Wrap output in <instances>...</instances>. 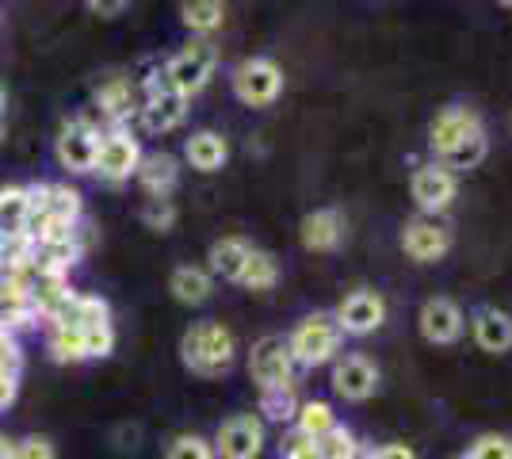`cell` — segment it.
Wrapping results in <instances>:
<instances>
[{"mask_svg": "<svg viewBox=\"0 0 512 459\" xmlns=\"http://www.w3.org/2000/svg\"><path fill=\"white\" fill-rule=\"evenodd\" d=\"M180 360H184V368L192 375L218 379V375L230 372L237 360L234 333L222 326V322H195L180 337Z\"/></svg>", "mask_w": 512, "mask_h": 459, "instance_id": "6da1fadb", "label": "cell"}, {"mask_svg": "<svg viewBox=\"0 0 512 459\" xmlns=\"http://www.w3.org/2000/svg\"><path fill=\"white\" fill-rule=\"evenodd\" d=\"M341 341H344V333L333 314H310V318H302L299 326L291 329L287 349H291L295 368H321V364L337 360Z\"/></svg>", "mask_w": 512, "mask_h": 459, "instance_id": "7a4b0ae2", "label": "cell"}, {"mask_svg": "<svg viewBox=\"0 0 512 459\" xmlns=\"http://www.w3.org/2000/svg\"><path fill=\"white\" fill-rule=\"evenodd\" d=\"M249 375L260 391H272V387H291L295 383V360H291V349L287 341L268 333L260 337L249 352Z\"/></svg>", "mask_w": 512, "mask_h": 459, "instance_id": "3957f363", "label": "cell"}, {"mask_svg": "<svg viewBox=\"0 0 512 459\" xmlns=\"http://www.w3.org/2000/svg\"><path fill=\"white\" fill-rule=\"evenodd\" d=\"M283 92V69L272 58H249L234 69V96L249 108H268Z\"/></svg>", "mask_w": 512, "mask_h": 459, "instance_id": "277c9868", "label": "cell"}, {"mask_svg": "<svg viewBox=\"0 0 512 459\" xmlns=\"http://www.w3.org/2000/svg\"><path fill=\"white\" fill-rule=\"evenodd\" d=\"M138 161H142L138 138L130 131H123V127H111L107 134H100V150H96L92 173L100 176V180H107V184H123L127 176H134Z\"/></svg>", "mask_w": 512, "mask_h": 459, "instance_id": "5b68a950", "label": "cell"}, {"mask_svg": "<svg viewBox=\"0 0 512 459\" xmlns=\"http://www.w3.org/2000/svg\"><path fill=\"white\" fill-rule=\"evenodd\" d=\"M214 73V46L211 43H192L180 54H172L169 66L161 69V81L176 88L180 96H195L199 88L211 81Z\"/></svg>", "mask_w": 512, "mask_h": 459, "instance_id": "8992f818", "label": "cell"}, {"mask_svg": "<svg viewBox=\"0 0 512 459\" xmlns=\"http://www.w3.org/2000/svg\"><path fill=\"white\" fill-rule=\"evenodd\" d=\"M211 448L214 459H256L264 452V421L256 414H237L222 421Z\"/></svg>", "mask_w": 512, "mask_h": 459, "instance_id": "52a82bcc", "label": "cell"}, {"mask_svg": "<svg viewBox=\"0 0 512 459\" xmlns=\"http://www.w3.org/2000/svg\"><path fill=\"white\" fill-rule=\"evenodd\" d=\"M138 111H142V127L150 134H169L184 123V115H188V96H180L176 88H169L161 81V73H157L150 81V88H146V104Z\"/></svg>", "mask_w": 512, "mask_h": 459, "instance_id": "ba28073f", "label": "cell"}, {"mask_svg": "<svg viewBox=\"0 0 512 459\" xmlns=\"http://www.w3.org/2000/svg\"><path fill=\"white\" fill-rule=\"evenodd\" d=\"M455 192H459L455 173H448L440 161L421 165V169L413 173V180H409V196L421 207V215H444L451 207V199H455Z\"/></svg>", "mask_w": 512, "mask_h": 459, "instance_id": "9c48e42d", "label": "cell"}, {"mask_svg": "<svg viewBox=\"0 0 512 459\" xmlns=\"http://www.w3.org/2000/svg\"><path fill=\"white\" fill-rule=\"evenodd\" d=\"M333 318H337L344 337H367V333H375L386 322V303L379 291L360 287L348 299H341V306L333 310Z\"/></svg>", "mask_w": 512, "mask_h": 459, "instance_id": "30bf717a", "label": "cell"}, {"mask_svg": "<svg viewBox=\"0 0 512 459\" xmlns=\"http://www.w3.org/2000/svg\"><path fill=\"white\" fill-rule=\"evenodd\" d=\"M402 249H406V257H413L417 264L440 261L451 249V230L436 219V215H417V219H409L406 230H402Z\"/></svg>", "mask_w": 512, "mask_h": 459, "instance_id": "8fae6325", "label": "cell"}, {"mask_svg": "<svg viewBox=\"0 0 512 459\" xmlns=\"http://www.w3.org/2000/svg\"><path fill=\"white\" fill-rule=\"evenodd\" d=\"M54 150H58L62 169H69V173H92L96 150H100V131H96V123H88V119L65 123Z\"/></svg>", "mask_w": 512, "mask_h": 459, "instance_id": "7c38bea8", "label": "cell"}, {"mask_svg": "<svg viewBox=\"0 0 512 459\" xmlns=\"http://www.w3.org/2000/svg\"><path fill=\"white\" fill-rule=\"evenodd\" d=\"M478 131H482L478 111L451 104V108L436 111V119H432V127H428V146H432L436 157H444V153L455 150L459 142H467L470 134H478Z\"/></svg>", "mask_w": 512, "mask_h": 459, "instance_id": "4fadbf2b", "label": "cell"}, {"mask_svg": "<svg viewBox=\"0 0 512 459\" xmlns=\"http://www.w3.org/2000/svg\"><path fill=\"white\" fill-rule=\"evenodd\" d=\"M375 387H379V368L367 356L352 352V356L333 360V391L341 394L344 402H367Z\"/></svg>", "mask_w": 512, "mask_h": 459, "instance_id": "5bb4252c", "label": "cell"}, {"mask_svg": "<svg viewBox=\"0 0 512 459\" xmlns=\"http://www.w3.org/2000/svg\"><path fill=\"white\" fill-rule=\"evenodd\" d=\"M417 322H421V337H425L428 345H451L467 329L463 310H459V303H451V299H428L421 306V318Z\"/></svg>", "mask_w": 512, "mask_h": 459, "instance_id": "9a60e30c", "label": "cell"}, {"mask_svg": "<svg viewBox=\"0 0 512 459\" xmlns=\"http://www.w3.org/2000/svg\"><path fill=\"white\" fill-rule=\"evenodd\" d=\"M134 180L142 184V192L150 199H169V192L180 180V165L172 153H142L138 169H134Z\"/></svg>", "mask_w": 512, "mask_h": 459, "instance_id": "2e32d148", "label": "cell"}, {"mask_svg": "<svg viewBox=\"0 0 512 459\" xmlns=\"http://www.w3.org/2000/svg\"><path fill=\"white\" fill-rule=\"evenodd\" d=\"M344 238V219L333 211V207H321V211H310L302 219V245L310 253H333Z\"/></svg>", "mask_w": 512, "mask_h": 459, "instance_id": "e0dca14e", "label": "cell"}, {"mask_svg": "<svg viewBox=\"0 0 512 459\" xmlns=\"http://www.w3.org/2000/svg\"><path fill=\"white\" fill-rule=\"evenodd\" d=\"M474 341L482 352H509L512 349V314L497 306H482L474 314Z\"/></svg>", "mask_w": 512, "mask_h": 459, "instance_id": "ac0fdd59", "label": "cell"}, {"mask_svg": "<svg viewBox=\"0 0 512 459\" xmlns=\"http://www.w3.org/2000/svg\"><path fill=\"white\" fill-rule=\"evenodd\" d=\"M184 157L199 173H218L226 165V157H230V146H226V138L218 131H195L184 142Z\"/></svg>", "mask_w": 512, "mask_h": 459, "instance_id": "d6986e66", "label": "cell"}, {"mask_svg": "<svg viewBox=\"0 0 512 459\" xmlns=\"http://www.w3.org/2000/svg\"><path fill=\"white\" fill-rule=\"evenodd\" d=\"M96 104H100V115L111 119V123H123L130 119V111H138V88L130 85L127 77H107L104 85L96 88Z\"/></svg>", "mask_w": 512, "mask_h": 459, "instance_id": "ffe728a7", "label": "cell"}, {"mask_svg": "<svg viewBox=\"0 0 512 459\" xmlns=\"http://www.w3.org/2000/svg\"><path fill=\"white\" fill-rule=\"evenodd\" d=\"M211 287H214L211 272H207V268H195V264H180V268L169 276L172 299L184 306L207 303V299H211Z\"/></svg>", "mask_w": 512, "mask_h": 459, "instance_id": "44dd1931", "label": "cell"}, {"mask_svg": "<svg viewBox=\"0 0 512 459\" xmlns=\"http://www.w3.org/2000/svg\"><path fill=\"white\" fill-rule=\"evenodd\" d=\"M81 245H77V234L65 241H39L35 245V268L46 272V276H69V268L81 261Z\"/></svg>", "mask_w": 512, "mask_h": 459, "instance_id": "7402d4cb", "label": "cell"}, {"mask_svg": "<svg viewBox=\"0 0 512 459\" xmlns=\"http://www.w3.org/2000/svg\"><path fill=\"white\" fill-rule=\"evenodd\" d=\"M249 253H253V245L245 238H218L211 245V253H207V261H211V272L214 276H222V280H234L241 276V268L249 261Z\"/></svg>", "mask_w": 512, "mask_h": 459, "instance_id": "603a6c76", "label": "cell"}, {"mask_svg": "<svg viewBox=\"0 0 512 459\" xmlns=\"http://www.w3.org/2000/svg\"><path fill=\"white\" fill-rule=\"evenodd\" d=\"M237 284L245 291H272L279 284V261L264 249H253L245 268H241V276H237Z\"/></svg>", "mask_w": 512, "mask_h": 459, "instance_id": "cb8c5ba5", "label": "cell"}, {"mask_svg": "<svg viewBox=\"0 0 512 459\" xmlns=\"http://www.w3.org/2000/svg\"><path fill=\"white\" fill-rule=\"evenodd\" d=\"M341 421H337V414H333V406L329 402H299V414H295V433H302V437L310 440H321L329 429H337Z\"/></svg>", "mask_w": 512, "mask_h": 459, "instance_id": "d4e9b609", "label": "cell"}, {"mask_svg": "<svg viewBox=\"0 0 512 459\" xmlns=\"http://www.w3.org/2000/svg\"><path fill=\"white\" fill-rule=\"evenodd\" d=\"M27 234V188H0V238Z\"/></svg>", "mask_w": 512, "mask_h": 459, "instance_id": "484cf974", "label": "cell"}, {"mask_svg": "<svg viewBox=\"0 0 512 459\" xmlns=\"http://www.w3.org/2000/svg\"><path fill=\"white\" fill-rule=\"evenodd\" d=\"M486 153H490V138L486 131L470 134L467 142H459L455 150H448L440 157V165L448 169V173H463V169H478L482 161H486Z\"/></svg>", "mask_w": 512, "mask_h": 459, "instance_id": "4316f807", "label": "cell"}, {"mask_svg": "<svg viewBox=\"0 0 512 459\" xmlns=\"http://www.w3.org/2000/svg\"><path fill=\"white\" fill-rule=\"evenodd\" d=\"M222 12H226V0H180V20L199 35H211L222 23Z\"/></svg>", "mask_w": 512, "mask_h": 459, "instance_id": "83f0119b", "label": "cell"}, {"mask_svg": "<svg viewBox=\"0 0 512 459\" xmlns=\"http://www.w3.org/2000/svg\"><path fill=\"white\" fill-rule=\"evenodd\" d=\"M260 414L268 417V421H279V425L295 421V414H299V394H295V383H291V387L260 391Z\"/></svg>", "mask_w": 512, "mask_h": 459, "instance_id": "f1b7e54d", "label": "cell"}, {"mask_svg": "<svg viewBox=\"0 0 512 459\" xmlns=\"http://www.w3.org/2000/svg\"><path fill=\"white\" fill-rule=\"evenodd\" d=\"M165 459H214V448L211 440L199 437V433H180V437L169 440Z\"/></svg>", "mask_w": 512, "mask_h": 459, "instance_id": "f546056e", "label": "cell"}, {"mask_svg": "<svg viewBox=\"0 0 512 459\" xmlns=\"http://www.w3.org/2000/svg\"><path fill=\"white\" fill-rule=\"evenodd\" d=\"M467 459H512V437H497V433H486L470 444Z\"/></svg>", "mask_w": 512, "mask_h": 459, "instance_id": "4dcf8cb0", "label": "cell"}, {"mask_svg": "<svg viewBox=\"0 0 512 459\" xmlns=\"http://www.w3.org/2000/svg\"><path fill=\"white\" fill-rule=\"evenodd\" d=\"M142 222L150 226V230H172V222H176V207H172V199H146V207H142Z\"/></svg>", "mask_w": 512, "mask_h": 459, "instance_id": "1f68e13d", "label": "cell"}, {"mask_svg": "<svg viewBox=\"0 0 512 459\" xmlns=\"http://www.w3.org/2000/svg\"><path fill=\"white\" fill-rule=\"evenodd\" d=\"M16 459H58V448L43 433H27L23 440H16Z\"/></svg>", "mask_w": 512, "mask_h": 459, "instance_id": "d6a6232c", "label": "cell"}, {"mask_svg": "<svg viewBox=\"0 0 512 459\" xmlns=\"http://www.w3.org/2000/svg\"><path fill=\"white\" fill-rule=\"evenodd\" d=\"M20 368H23V352H20L16 333L0 329V372H8V375H16V379H20Z\"/></svg>", "mask_w": 512, "mask_h": 459, "instance_id": "836d02e7", "label": "cell"}, {"mask_svg": "<svg viewBox=\"0 0 512 459\" xmlns=\"http://www.w3.org/2000/svg\"><path fill=\"white\" fill-rule=\"evenodd\" d=\"M283 459H321L318 456V440L295 433V437L287 440V448H283Z\"/></svg>", "mask_w": 512, "mask_h": 459, "instance_id": "e575fe53", "label": "cell"}, {"mask_svg": "<svg viewBox=\"0 0 512 459\" xmlns=\"http://www.w3.org/2000/svg\"><path fill=\"white\" fill-rule=\"evenodd\" d=\"M16 391H20V379L8 372H0V410H8L16 402Z\"/></svg>", "mask_w": 512, "mask_h": 459, "instance_id": "d590c367", "label": "cell"}, {"mask_svg": "<svg viewBox=\"0 0 512 459\" xmlns=\"http://www.w3.org/2000/svg\"><path fill=\"white\" fill-rule=\"evenodd\" d=\"M130 0H88V8L96 12V16H104V20H111V16H119L123 8H127Z\"/></svg>", "mask_w": 512, "mask_h": 459, "instance_id": "8d00e7d4", "label": "cell"}, {"mask_svg": "<svg viewBox=\"0 0 512 459\" xmlns=\"http://www.w3.org/2000/svg\"><path fill=\"white\" fill-rule=\"evenodd\" d=\"M367 459H417V456H413V448H406V444H383V448H375Z\"/></svg>", "mask_w": 512, "mask_h": 459, "instance_id": "74e56055", "label": "cell"}, {"mask_svg": "<svg viewBox=\"0 0 512 459\" xmlns=\"http://www.w3.org/2000/svg\"><path fill=\"white\" fill-rule=\"evenodd\" d=\"M0 459H16V440L8 433H0Z\"/></svg>", "mask_w": 512, "mask_h": 459, "instance_id": "f35d334b", "label": "cell"}, {"mask_svg": "<svg viewBox=\"0 0 512 459\" xmlns=\"http://www.w3.org/2000/svg\"><path fill=\"white\" fill-rule=\"evenodd\" d=\"M0 142H4V115H0Z\"/></svg>", "mask_w": 512, "mask_h": 459, "instance_id": "ab89813d", "label": "cell"}, {"mask_svg": "<svg viewBox=\"0 0 512 459\" xmlns=\"http://www.w3.org/2000/svg\"><path fill=\"white\" fill-rule=\"evenodd\" d=\"M0 115H4V88H0Z\"/></svg>", "mask_w": 512, "mask_h": 459, "instance_id": "60d3db41", "label": "cell"}, {"mask_svg": "<svg viewBox=\"0 0 512 459\" xmlns=\"http://www.w3.org/2000/svg\"><path fill=\"white\" fill-rule=\"evenodd\" d=\"M497 4H505V8H512V0H497Z\"/></svg>", "mask_w": 512, "mask_h": 459, "instance_id": "b9f144b4", "label": "cell"}, {"mask_svg": "<svg viewBox=\"0 0 512 459\" xmlns=\"http://www.w3.org/2000/svg\"><path fill=\"white\" fill-rule=\"evenodd\" d=\"M451 459H467V456H451Z\"/></svg>", "mask_w": 512, "mask_h": 459, "instance_id": "7bdbcfd3", "label": "cell"}]
</instances>
